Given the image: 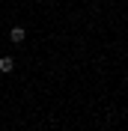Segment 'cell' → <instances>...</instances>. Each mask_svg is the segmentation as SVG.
Segmentation results:
<instances>
[{"instance_id": "cell-1", "label": "cell", "mask_w": 128, "mask_h": 131, "mask_svg": "<svg viewBox=\"0 0 128 131\" xmlns=\"http://www.w3.org/2000/svg\"><path fill=\"white\" fill-rule=\"evenodd\" d=\"M12 69H15V60H12V57H0V72L9 74Z\"/></svg>"}, {"instance_id": "cell-2", "label": "cell", "mask_w": 128, "mask_h": 131, "mask_svg": "<svg viewBox=\"0 0 128 131\" xmlns=\"http://www.w3.org/2000/svg\"><path fill=\"white\" fill-rule=\"evenodd\" d=\"M9 39L15 42V45H21V42H24V27H12V33H9Z\"/></svg>"}]
</instances>
